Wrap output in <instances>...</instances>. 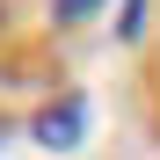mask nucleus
<instances>
[{
  "label": "nucleus",
  "instance_id": "2",
  "mask_svg": "<svg viewBox=\"0 0 160 160\" xmlns=\"http://www.w3.org/2000/svg\"><path fill=\"white\" fill-rule=\"evenodd\" d=\"M102 8H109V0H51L58 22H88V15H102Z\"/></svg>",
  "mask_w": 160,
  "mask_h": 160
},
{
  "label": "nucleus",
  "instance_id": "1",
  "mask_svg": "<svg viewBox=\"0 0 160 160\" xmlns=\"http://www.w3.org/2000/svg\"><path fill=\"white\" fill-rule=\"evenodd\" d=\"M29 131H37V146L66 153V146H80V131H88V102H80V95H66L58 109H44V117H37Z\"/></svg>",
  "mask_w": 160,
  "mask_h": 160
},
{
  "label": "nucleus",
  "instance_id": "3",
  "mask_svg": "<svg viewBox=\"0 0 160 160\" xmlns=\"http://www.w3.org/2000/svg\"><path fill=\"white\" fill-rule=\"evenodd\" d=\"M0 138H8V131H0Z\"/></svg>",
  "mask_w": 160,
  "mask_h": 160
}]
</instances>
